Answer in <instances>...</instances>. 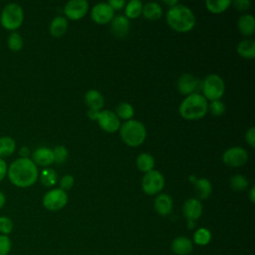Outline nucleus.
I'll use <instances>...</instances> for the list:
<instances>
[{
	"mask_svg": "<svg viewBox=\"0 0 255 255\" xmlns=\"http://www.w3.org/2000/svg\"><path fill=\"white\" fill-rule=\"evenodd\" d=\"M29 153H30V150H29V148L27 146H23L20 149V154L22 155V157H28Z\"/></svg>",
	"mask_w": 255,
	"mask_h": 255,
	"instance_id": "43",
	"label": "nucleus"
},
{
	"mask_svg": "<svg viewBox=\"0 0 255 255\" xmlns=\"http://www.w3.org/2000/svg\"><path fill=\"white\" fill-rule=\"evenodd\" d=\"M208 110L207 100L199 93H193L185 97L179 106L180 116L188 121L203 118Z\"/></svg>",
	"mask_w": 255,
	"mask_h": 255,
	"instance_id": "3",
	"label": "nucleus"
},
{
	"mask_svg": "<svg viewBox=\"0 0 255 255\" xmlns=\"http://www.w3.org/2000/svg\"><path fill=\"white\" fill-rule=\"evenodd\" d=\"M8 46L9 49L12 51H20L23 47V39L18 33H12L10 34L8 38Z\"/></svg>",
	"mask_w": 255,
	"mask_h": 255,
	"instance_id": "33",
	"label": "nucleus"
},
{
	"mask_svg": "<svg viewBox=\"0 0 255 255\" xmlns=\"http://www.w3.org/2000/svg\"><path fill=\"white\" fill-rule=\"evenodd\" d=\"M40 180L45 186H53L57 182V172L53 168H46L40 175Z\"/></svg>",
	"mask_w": 255,
	"mask_h": 255,
	"instance_id": "32",
	"label": "nucleus"
},
{
	"mask_svg": "<svg viewBox=\"0 0 255 255\" xmlns=\"http://www.w3.org/2000/svg\"><path fill=\"white\" fill-rule=\"evenodd\" d=\"M203 97L209 101H217L223 96L225 91V84L222 78L218 75H208L201 84Z\"/></svg>",
	"mask_w": 255,
	"mask_h": 255,
	"instance_id": "5",
	"label": "nucleus"
},
{
	"mask_svg": "<svg viewBox=\"0 0 255 255\" xmlns=\"http://www.w3.org/2000/svg\"><path fill=\"white\" fill-rule=\"evenodd\" d=\"M231 4L230 0H206L205 6L211 13H221L225 11Z\"/></svg>",
	"mask_w": 255,
	"mask_h": 255,
	"instance_id": "28",
	"label": "nucleus"
},
{
	"mask_svg": "<svg viewBox=\"0 0 255 255\" xmlns=\"http://www.w3.org/2000/svg\"><path fill=\"white\" fill-rule=\"evenodd\" d=\"M5 202H6V197H5L4 193L0 191V209H1V208L4 206Z\"/></svg>",
	"mask_w": 255,
	"mask_h": 255,
	"instance_id": "45",
	"label": "nucleus"
},
{
	"mask_svg": "<svg viewBox=\"0 0 255 255\" xmlns=\"http://www.w3.org/2000/svg\"><path fill=\"white\" fill-rule=\"evenodd\" d=\"M233 5L236 8V10L244 11V10H247L250 8L251 2L249 0H235L233 2Z\"/></svg>",
	"mask_w": 255,
	"mask_h": 255,
	"instance_id": "39",
	"label": "nucleus"
},
{
	"mask_svg": "<svg viewBox=\"0 0 255 255\" xmlns=\"http://www.w3.org/2000/svg\"><path fill=\"white\" fill-rule=\"evenodd\" d=\"M222 160L228 166L238 167L247 162L248 153L243 147L233 146L224 151L222 155Z\"/></svg>",
	"mask_w": 255,
	"mask_h": 255,
	"instance_id": "10",
	"label": "nucleus"
},
{
	"mask_svg": "<svg viewBox=\"0 0 255 255\" xmlns=\"http://www.w3.org/2000/svg\"><path fill=\"white\" fill-rule=\"evenodd\" d=\"M249 198H250V201L252 203L255 202V187L254 186H252L250 191H249Z\"/></svg>",
	"mask_w": 255,
	"mask_h": 255,
	"instance_id": "44",
	"label": "nucleus"
},
{
	"mask_svg": "<svg viewBox=\"0 0 255 255\" xmlns=\"http://www.w3.org/2000/svg\"><path fill=\"white\" fill-rule=\"evenodd\" d=\"M202 209L201 202L196 198H188L182 206L183 215L187 219L188 223L196 221L201 216Z\"/></svg>",
	"mask_w": 255,
	"mask_h": 255,
	"instance_id": "14",
	"label": "nucleus"
},
{
	"mask_svg": "<svg viewBox=\"0 0 255 255\" xmlns=\"http://www.w3.org/2000/svg\"><path fill=\"white\" fill-rule=\"evenodd\" d=\"M166 22L174 31L186 33L194 27L195 16L187 6L176 4L169 7L166 13Z\"/></svg>",
	"mask_w": 255,
	"mask_h": 255,
	"instance_id": "2",
	"label": "nucleus"
},
{
	"mask_svg": "<svg viewBox=\"0 0 255 255\" xmlns=\"http://www.w3.org/2000/svg\"><path fill=\"white\" fill-rule=\"evenodd\" d=\"M12 250V240L7 235L0 234V255H9Z\"/></svg>",
	"mask_w": 255,
	"mask_h": 255,
	"instance_id": "36",
	"label": "nucleus"
},
{
	"mask_svg": "<svg viewBox=\"0 0 255 255\" xmlns=\"http://www.w3.org/2000/svg\"><path fill=\"white\" fill-rule=\"evenodd\" d=\"M68 28V21L65 17L57 16L50 24V33L54 37H62Z\"/></svg>",
	"mask_w": 255,
	"mask_h": 255,
	"instance_id": "22",
	"label": "nucleus"
},
{
	"mask_svg": "<svg viewBox=\"0 0 255 255\" xmlns=\"http://www.w3.org/2000/svg\"><path fill=\"white\" fill-rule=\"evenodd\" d=\"M141 13L148 20H157L162 15V9L156 2H147L142 5Z\"/></svg>",
	"mask_w": 255,
	"mask_h": 255,
	"instance_id": "23",
	"label": "nucleus"
},
{
	"mask_svg": "<svg viewBox=\"0 0 255 255\" xmlns=\"http://www.w3.org/2000/svg\"><path fill=\"white\" fill-rule=\"evenodd\" d=\"M172 204V198L166 193H160L154 199V209L161 216H166L171 212Z\"/></svg>",
	"mask_w": 255,
	"mask_h": 255,
	"instance_id": "18",
	"label": "nucleus"
},
{
	"mask_svg": "<svg viewBox=\"0 0 255 255\" xmlns=\"http://www.w3.org/2000/svg\"><path fill=\"white\" fill-rule=\"evenodd\" d=\"M208 109H209L210 113H211L213 116H221V115H223L224 112H225V105H224L220 100L212 101V102L209 104Z\"/></svg>",
	"mask_w": 255,
	"mask_h": 255,
	"instance_id": "37",
	"label": "nucleus"
},
{
	"mask_svg": "<svg viewBox=\"0 0 255 255\" xmlns=\"http://www.w3.org/2000/svg\"><path fill=\"white\" fill-rule=\"evenodd\" d=\"M88 117L91 120H96L100 128L107 132H115L120 128V119L112 111L104 110L96 112L89 110Z\"/></svg>",
	"mask_w": 255,
	"mask_h": 255,
	"instance_id": "7",
	"label": "nucleus"
},
{
	"mask_svg": "<svg viewBox=\"0 0 255 255\" xmlns=\"http://www.w3.org/2000/svg\"><path fill=\"white\" fill-rule=\"evenodd\" d=\"M237 53L245 59H254L255 57V41L253 39H245L237 45Z\"/></svg>",
	"mask_w": 255,
	"mask_h": 255,
	"instance_id": "21",
	"label": "nucleus"
},
{
	"mask_svg": "<svg viewBox=\"0 0 255 255\" xmlns=\"http://www.w3.org/2000/svg\"><path fill=\"white\" fill-rule=\"evenodd\" d=\"M164 186V177L157 170H150L146 172L141 179V188L144 193L154 195L162 190Z\"/></svg>",
	"mask_w": 255,
	"mask_h": 255,
	"instance_id": "8",
	"label": "nucleus"
},
{
	"mask_svg": "<svg viewBox=\"0 0 255 255\" xmlns=\"http://www.w3.org/2000/svg\"><path fill=\"white\" fill-rule=\"evenodd\" d=\"M119 119H123V120H130L133 115H134V110L132 108V106L128 103L123 102L120 103L116 109V113H115Z\"/></svg>",
	"mask_w": 255,
	"mask_h": 255,
	"instance_id": "30",
	"label": "nucleus"
},
{
	"mask_svg": "<svg viewBox=\"0 0 255 255\" xmlns=\"http://www.w3.org/2000/svg\"><path fill=\"white\" fill-rule=\"evenodd\" d=\"M108 4L111 6V8L113 10H120V9L125 7L126 1H124V0H110L108 2Z\"/></svg>",
	"mask_w": 255,
	"mask_h": 255,
	"instance_id": "41",
	"label": "nucleus"
},
{
	"mask_svg": "<svg viewBox=\"0 0 255 255\" xmlns=\"http://www.w3.org/2000/svg\"><path fill=\"white\" fill-rule=\"evenodd\" d=\"M120 134L127 145L135 147L143 143L146 137V129L139 121L128 120L121 126Z\"/></svg>",
	"mask_w": 255,
	"mask_h": 255,
	"instance_id": "4",
	"label": "nucleus"
},
{
	"mask_svg": "<svg viewBox=\"0 0 255 255\" xmlns=\"http://www.w3.org/2000/svg\"><path fill=\"white\" fill-rule=\"evenodd\" d=\"M68 195L61 188H55L48 191L43 197V205L50 211H58L66 206Z\"/></svg>",
	"mask_w": 255,
	"mask_h": 255,
	"instance_id": "9",
	"label": "nucleus"
},
{
	"mask_svg": "<svg viewBox=\"0 0 255 255\" xmlns=\"http://www.w3.org/2000/svg\"><path fill=\"white\" fill-rule=\"evenodd\" d=\"M92 19L98 24H107L114 18V10L108 3H98L91 11Z\"/></svg>",
	"mask_w": 255,
	"mask_h": 255,
	"instance_id": "13",
	"label": "nucleus"
},
{
	"mask_svg": "<svg viewBox=\"0 0 255 255\" xmlns=\"http://www.w3.org/2000/svg\"><path fill=\"white\" fill-rule=\"evenodd\" d=\"M136 166L142 172H148L153 169L154 158L149 153H140L136 158Z\"/></svg>",
	"mask_w": 255,
	"mask_h": 255,
	"instance_id": "25",
	"label": "nucleus"
},
{
	"mask_svg": "<svg viewBox=\"0 0 255 255\" xmlns=\"http://www.w3.org/2000/svg\"><path fill=\"white\" fill-rule=\"evenodd\" d=\"M245 139L247 141V143L251 146V147H254L255 146V128L254 127H251L246 134H245Z\"/></svg>",
	"mask_w": 255,
	"mask_h": 255,
	"instance_id": "40",
	"label": "nucleus"
},
{
	"mask_svg": "<svg viewBox=\"0 0 255 255\" xmlns=\"http://www.w3.org/2000/svg\"><path fill=\"white\" fill-rule=\"evenodd\" d=\"M7 171L10 181L18 187H29L38 178V168L33 160L28 157H21L14 160Z\"/></svg>",
	"mask_w": 255,
	"mask_h": 255,
	"instance_id": "1",
	"label": "nucleus"
},
{
	"mask_svg": "<svg viewBox=\"0 0 255 255\" xmlns=\"http://www.w3.org/2000/svg\"><path fill=\"white\" fill-rule=\"evenodd\" d=\"M13 221L8 216H0V234L9 235L13 231Z\"/></svg>",
	"mask_w": 255,
	"mask_h": 255,
	"instance_id": "35",
	"label": "nucleus"
},
{
	"mask_svg": "<svg viewBox=\"0 0 255 255\" xmlns=\"http://www.w3.org/2000/svg\"><path fill=\"white\" fill-rule=\"evenodd\" d=\"M73 185H74V177L70 174H66L60 180V188L64 191L71 189Z\"/></svg>",
	"mask_w": 255,
	"mask_h": 255,
	"instance_id": "38",
	"label": "nucleus"
},
{
	"mask_svg": "<svg viewBox=\"0 0 255 255\" xmlns=\"http://www.w3.org/2000/svg\"><path fill=\"white\" fill-rule=\"evenodd\" d=\"M85 103L90 108V111L98 112L103 109L105 100L99 91L90 90L85 95Z\"/></svg>",
	"mask_w": 255,
	"mask_h": 255,
	"instance_id": "19",
	"label": "nucleus"
},
{
	"mask_svg": "<svg viewBox=\"0 0 255 255\" xmlns=\"http://www.w3.org/2000/svg\"><path fill=\"white\" fill-rule=\"evenodd\" d=\"M16 148L15 140L10 136L0 137V158L11 155Z\"/></svg>",
	"mask_w": 255,
	"mask_h": 255,
	"instance_id": "27",
	"label": "nucleus"
},
{
	"mask_svg": "<svg viewBox=\"0 0 255 255\" xmlns=\"http://www.w3.org/2000/svg\"><path fill=\"white\" fill-rule=\"evenodd\" d=\"M230 186L235 191H243L248 186V180L242 174H235L230 178Z\"/></svg>",
	"mask_w": 255,
	"mask_h": 255,
	"instance_id": "31",
	"label": "nucleus"
},
{
	"mask_svg": "<svg viewBox=\"0 0 255 255\" xmlns=\"http://www.w3.org/2000/svg\"><path fill=\"white\" fill-rule=\"evenodd\" d=\"M195 185V190L200 199H206L209 197L212 191V186L211 183L208 179L206 178H196L193 181Z\"/></svg>",
	"mask_w": 255,
	"mask_h": 255,
	"instance_id": "24",
	"label": "nucleus"
},
{
	"mask_svg": "<svg viewBox=\"0 0 255 255\" xmlns=\"http://www.w3.org/2000/svg\"><path fill=\"white\" fill-rule=\"evenodd\" d=\"M33 162L41 166H48L54 162L53 149L49 147H39L33 152Z\"/></svg>",
	"mask_w": 255,
	"mask_h": 255,
	"instance_id": "16",
	"label": "nucleus"
},
{
	"mask_svg": "<svg viewBox=\"0 0 255 255\" xmlns=\"http://www.w3.org/2000/svg\"><path fill=\"white\" fill-rule=\"evenodd\" d=\"M201 84L202 82L194 76L190 74H183L177 81V88L180 94L188 96L190 94L197 93V91L201 89Z\"/></svg>",
	"mask_w": 255,
	"mask_h": 255,
	"instance_id": "12",
	"label": "nucleus"
},
{
	"mask_svg": "<svg viewBox=\"0 0 255 255\" xmlns=\"http://www.w3.org/2000/svg\"><path fill=\"white\" fill-rule=\"evenodd\" d=\"M237 27L241 34L245 36H251L255 32V19L250 14H244L239 17L237 21Z\"/></svg>",
	"mask_w": 255,
	"mask_h": 255,
	"instance_id": "20",
	"label": "nucleus"
},
{
	"mask_svg": "<svg viewBox=\"0 0 255 255\" xmlns=\"http://www.w3.org/2000/svg\"><path fill=\"white\" fill-rule=\"evenodd\" d=\"M6 172H7V164L2 158H0V181L5 177Z\"/></svg>",
	"mask_w": 255,
	"mask_h": 255,
	"instance_id": "42",
	"label": "nucleus"
},
{
	"mask_svg": "<svg viewBox=\"0 0 255 255\" xmlns=\"http://www.w3.org/2000/svg\"><path fill=\"white\" fill-rule=\"evenodd\" d=\"M89 10V3L86 0H71L64 7L65 15L71 20L82 19Z\"/></svg>",
	"mask_w": 255,
	"mask_h": 255,
	"instance_id": "11",
	"label": "nucleus"
},
{
	"mask_svg": "<svg viewBox=\"0 0 255 255\" xmlns=\"http://www.w3.org/2000/svg\"><path fill=\"white\" fill-rule=\"evenodd\" d=\"M54 153V162L56 163H63L67 160L69 156L68 149L63 145H58L53 149Z\"/></svg>",
	"mask_w": 255,
	"mask_h": 255,
	"instance_id": "34",
	"label": "nucleus"
},
{
	"mask_svg": "<svg viewBox=\"0 0 255 255\" xmlns=\"http://www.w3.org/2000/svg\"><path fill=\"white\" fill-rule=\"evenodd\" d=\"M129 30V20L124 15L114 16L111 21V31L119 38L125 37Z\"/></svg>",
	"mask_w": 255,
	"mask_h": 255,
	"instance_id": "15",
	"label": "nucleus"
},
{
	"mask_svg": "<svg viewBox=\"0 0 255 255\" xmlns=\"http://www.w3.org/2000/svg\"><path fill=\"white\" fill-rule=\"evenodd\" d=\"M211 241V232L204 227L198 228L193 234V242L199 246H205Z\"/></svg>",
	"mask_w": 255,
	"mask_h": 255,
	"instance_id": "29",
	"label": "nucleus"
},
{
	"mask_svg": "<svg viewBox=\"0 0 255 255\" xmlns=\"http://www.w3.org/2000/svg\"><path fill=\"white\" fill-rule=\"evenodd\" d=\"M24 14L21 6L16 3H10L2 10L0 21L7 30H15L21 26Z\"/></svg>",
	"mask_w": 255,
	"mask_h": 255,
	"instance_id": "6",
	"label": "nucleus"
},
{
	"mask_svg": "<svg viewBox=\"0 0 255 255\" xmlns=\"http://www.w3.org/2000/svg\"><path fill=\"white\" fill-rule=\"evenodd\" d=\"M142 12V3L139 0H130L125 9V14L128 19L137 18Z\"/></svg>",
	"mask_w": 255,
	"mask_h": 255,
	"instance_id": "26",
	"label": "nucleus"
},
{
	"mask_svg": "<svg viewBox=\"0 0 255 255\" xmlns=\"http://www.w3.org/2000/svg\"><path fill=\"white\" fill-rule=\"evenodd\" d=\"M193 243L185 236H178L171 243V250L176 255H188L192 252Z\"/></svg>",
	"mask_w": 255,
	"mask_h": 255,
	"instance_id": "17",
	"label": "nucleus"
}]
</instances>
